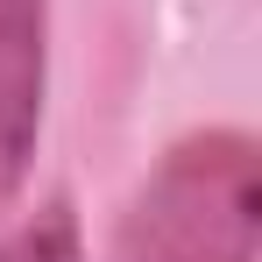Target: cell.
Here are the masks:
<instances>
[{"instance_id": "obj_1", "label": "cell", "mask_w": 262, "mask_h": 262, "mask_svg": "<svg viewBox=\"0 0 262 262\" xmlns=\"http://www.w3.org/2000/svg\"><path fill=\"white\" fill-rule=\"evenodd\" d=\"M262 142L248 128H191L142 170L99 262H255Z\"/></svg>"}, {"instance_id": "obj_2", "label": "cell", "mask_w": 262, "mask_h": 262, "mask_svg": "<svg viewBox=\"0 0 262 262\" xmlns=\"http://www.w3.org/2000/svg\"><path fill=\"white\" fill-rule=\"evenodd\" d=\"M50 106V0H0V220L21 206Z\"/></svg>"}, {"instance_id": "obj_3", "label": "cell", "mask_w": 262, "mask_h": 262, "mask_svg": "<svg viewBox=\"0 0 262 262\" xmlns=\"http://www.w3.org/2000/svg\"><path fill=\"white\" fill-rule=\"evenodd\" d=\"M0 262H85V234L71 199H43L36 213L0 227Z\"/></svg>"}]
</instances>
